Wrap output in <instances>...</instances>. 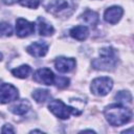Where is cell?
Segmentation results:
<instances>
[{"label": "cell", "mask_w": 134, "mask_h": 134, "mask_svg": "<svg viewBox=\"0 0 134 134\" xmlns=\"http://www.w3.org/2000/svg\"><path fill=\"white\" fill-rule=\"evenodd\" d=\"M105 117L107 121L114 127L128 124L132 119V111L121 104H112L105 108Z\"/></svg>", "instance_id": "1"}, {"label": "cell", "mask_w": 134, "mask_h": 134, "mask_svg": "<svg viewBox=\"0 0 134 134\" xmlns=\"http://www.w3.org/2000/svg\"><path fill=\"white\" fill-rule=\"evenodd\" d=\"M79 0H45V9L54 17L66 18L76 9Z\"/></svg>", "instance_id": "2"}, {"label": "cell", "mask_w": 134, "mask_h": 134, "mask_svg": "<svg viewBox=\"0 0 134 134\" xmlns=\"http://www.w3.org/2000/svg\"><path fill=\"white\" fill-rule=\"evenodd\" d=\"M118 62V54L111 46L103 47L99 50V57L92 61V67L96 70L112 71L115 69Z\"/></svg>", "instance_id": "3"}, {"label": "cell", "mask_w": 134, "mask_h": 134, "mask_svg": "<svg viewBox=\"0 0 134 134\" xmlns=\"http://www.w3.org/2000/svg\"><path fill=\"white\" fill-rule=\"evenodd\" d=\"M48 109H49V111L53 115H55L57 117H59L61 119H67V118H69V116L71 114H73V115H80L82 113L76 108L67 106L66 104H64L60 99H52L48 104Z\"/></svg>", "instance_id": "4"}, {"label": "cell", "mask_w": 134, "mask_h": 134, "mask_svg": "<svg viewBox=\"0 0 134 134\" xmlns=\"http://www.w3.org/2000/svg\"><path fill=\"white\" fill-rule=\"evenodd\" d=\"M112 87H113L112 80L108 76H102V77H96L92 81L90 89L94 95L105 96L111 91Z\"/></svg>", "instance_id": "5"}, {"label": "cell", "mask_w": 134, "mask_h": 134, "mask_svg": "<svg viewBox=\"0 0 134 134\" xmlns=\"http://www.w3.org/2000/svg\"><path fill=\"white\" fill-rule=\"evenodd\" d=\"M19 94L17 88L7 83L0 84V104H7L17 100Z\"/></svg>", "instance_id": "6"}, {"label": "cell", "mask_w": 134, "mask_h": 134, "mask_svg": "<svg viewBox=\"0 0 134 134\" xmlns=\"http://www.w3.org/2000/svg\"><path fill=\"white\" fill-rule=\"evenodd\" d=\"M35 31V24L23 19L19 18L16 21V34L20 38H25L34 34Z\"/></svg>", "instance_id": "7"}, {"label": "cell", "mask_w": 134, "mask_h": 134, "mask_svg": "<svg viewBox=\"0 0 134 134\" xmlns=\"http://www.w3.org/2000/svg\"><path fill=\"white\" fill-rule=\"evenodd\" d=\"M54 77L53 72L49 68H40L34 74V80L44 85H52L54 83Z\"/></svg>", "instance_id": "8"}, {"label": "cell", "mask_w": 134, "mask_h": 134, "mask_svg": "<svg viewBox=\"0 0 134 134\" xmlns=\"http://www.w3.org/2000/svg\"><path fill=\"white\" fill-rule=\"evenodd\" d=\"M76 65V61L72 58H65L60 57L54 61V67L55 69L61 73H67L74 69Z\"/></svg>", "instance_id": "9"}, {"label": "cell", "mask_w": 134, "mask_h": 134, "mask_svg": "<svg viewBox=\"0 0 134 134\" xmlns=\"http://www.w3.org/2000/svg\"><path fill=\"white\" fill-rule=\"evenodd\" d=\"M124 9L120 6L114 5L111 7H108L104 13V19L106 22L110 24H116L122 17Z\"/></svg>", "instance_id": "10"}, {"label": "cell", "mask_w": 134, "mask_h": 134, "mask_svg": "<svg viewBox=\"0 0 134 134\" xmlns=\"http://www.w3.org/2000/svg\"><path fill=\"white\" fill-rule=\"evenodd\" d=\"M26 51L35 58H42L47 53L48 45L43 41H37L31 43L29 46H27Z\"/></svg>", "instance_id": "11"}, {"label": "cell", "mask_w": 134, "mask_h": 134, "mask_svg": "<svg viewBox=\"0 0 134 134\" xmlns=\"http://www.w3.org/2000/svg\"><path fill=\"white\" fill-rule=\"evenodd\" d=\"M30 109V103L27 99H20L9 107V111L16 115H24Z\"/></svg>", "instance_id": "12"}, {"label": "cell", "mask_w": 134, "mask_h": 134, "mask_svg": "<svg viewBox=\"0 0 134 134\" xmlns=\"http://www.w3.org/2000/svg\"><path fill=\"white\" fill-rule=\"evenodd\" d=\"M37 26H38V30H39V34L43 37H48V36H51L53 35L54 32V28L52 27L51 24H49L44 18L42 17H39L37 19Z\"/></svg>", "instance_id": "13"}, {"label": "cell", "mask_w": 134, "mask_h": 134, "mask_svg": "<svg viewBox=\"0 0 134 134\" xmlns=\"http://www.w3.org/2000/svg\"><path fill=\"white\" fill-rule=\"evenodd\" d=\"M70 36L75 39V40H79V41H84L88 38L89 36V29L87 26H84V25H77V26H74L70 29L69 31Z\"/></svg>", "instance_id": "14"}, {"label": "cell", "mask_w": 134, "mask_h": 134, "mask_svg": "<svg viewBox=\"0 0 134 134\" xmlns=\"http://www.w3.org/2000/svg\"><path fill=\"white\" fill-rule=\"evenodd\" d=\"M81 18L85 23H87L91 26H96V24L98 23V14L91 9H86L82 14Z\"/></svg>", "instance_id": "15"}, {"label": "cell", "mask_w": 134, "mask_h": 134, "mask_svg": "<svg viewBox=\"0 0 134 134\" xmlns=\"http://www.w3.org/2000/svg\"><path fill=\"white\" fill-rule=\"evenodd\" d=\"M31 67L29 65H21L15 69L12 70L13 75H15L16 77L19 79H26L30 73H31Z\"/></svg>", "instance_id": "16"}, {"label": "cell", "mask_w": 134, "mask_h": 134, "mask_svg": "<svg viewBox=\"0 0 134 134\" xmlns=\"http://www.w3.org/2000/svg\"><path fill=\"white\" fill-rule=\"evenodd\" d=\"M31 95H32L34 99H35L37 103H44V102H46V100L49 98L50 93H49V91L46 90V89L38 88V89L34 90V92H32Z\"/></svg>", "instance_id": "17"}, {"label": "cell", "mask_w": 134, "mask_h": 134, "mask_svg": "<svg viewBox=\"0 0 134 134\" xmlns=\"http://www.w3.org/2000/svg\"><path fill=\"white\" fill-rule=\"evenodd\" d=\"M115 99L116 102H118L119 104H131L132 103V95L129 91H119L116 93L115 95Z\"/></svg>", "instance_id": "18"}, {"label": "cell", "mask_w": 134, "mask_h": 134, "mask_svg": "<svg viewBox=\"0 0 134 134\" xmlns=\"http://www.w3.org/2000/svg\"><path fill=\"white\" fill-rule=\"evenodd\" d=\"M13 34V27L7 22H0V37H10Z\"/></svg>", "instance_id": "19"}, {"label": "cell", "mask_w": 134, "mask_h": 134, "mask_svg": "<svg viewBox=\"0 0 134 134\" xmlns=\"http://www.w3.org/2000/svg\"><path fill=\"white\" fill-rule=\"evenodd\" d=\"M69 79L64 77V76H55L54 77V83L58 88H66L69 85Z\"/></svg>", "instance_id": "20"}, {"label": "cell", "mask_w": 134, "mask_h": 134, "mask_svg": "<svg viewBox=\"0 0 134 134\" xmlns=\"http://www.w3.org/2000/svg\"><path fill=\"white\" fill-rule=\"evenodd\" d=\"M20 4L22 6L28 7V8H37L40 4V0H19Z\"/></svg>", "instance_id": "21"}, {"label": "cell", "mask_w": 134, "mask_h": 134, "mask_svg": "<svg viewBox=\"0 0 134 134\" xmlns=\"http://www.w3.org/2000/svg\"><path fill=\"white\" fill-rule=\"evenodd\" d=\"M1 132H2V133H15V129L13 128V126H12V125L6 124V125H4V126H3V128H2V130H1Z\"/></svg>", "instance_id": "22"}, {"label": "cell", "mask_w": 134, "mask_h": 134, "mask_svg": "<svg viewBox=\"0 0 134 134\" xmlns=\"http://www.w3.org/2000/svg\"><path fill=\"white\" fill-rule=\"evenodd\" d=\"M2 1H3V3H5L6 5H12V4L16 3V2L19 1V0H2Z\"/></svg>", "instance_id": "23"}, {"label": "cell", "mask_w": 134, "mask_h": 134, "mask_svg": "<svg viewBox=\"0 0 134 134\" xmlns=\"http://www.w3.org/2000/svg\"><path fill=\"white\" fill-rule=\"evenodd\" d=\"M82 132H90V133H93L94 131H93V130H84V131H82Z\"/></svg>", "instance_id": "24"}, {"label": "cell", "mask_w": 134, "mask_h": 134, "mask_svg": "<svg viewBox=\"0 0 134 134\" xmlns=\"http://www.w3.org/2000/svg\"><path fill=\"white\" fill-rule=\"evenodd\" d=\"M34 132H39V133H42V131H41V130H32V131H31V133H34Z\"/></svg>", "instance_id": "25"}, {"label": "cell", "mask_w": 134, "mask_h": 134, "mask_svg": "<svg viewBox=\"0 0 134 134\" xmlns=\"http://www.w3.org/2000/svg\"><path fill=\"white\" fill-rule=\"evenodd\" d=\"M2 58H3V55H2V53L0 52V61H2Z\"/></svg>", "instance_id": "26"}, {"label": "cell", "mask_w": 134, "mask_h": 134, "mask_svg": "<svg viewBox=\"0 0 134 134\" xmlns=\"http://www.w3.org/2000/svg\"><path fill=\"white\" fill-rule=\"evenodd\" d=\"M0 84H1V80H0Z\"/></svg>", "instance_id": "27"}]
</instances>
